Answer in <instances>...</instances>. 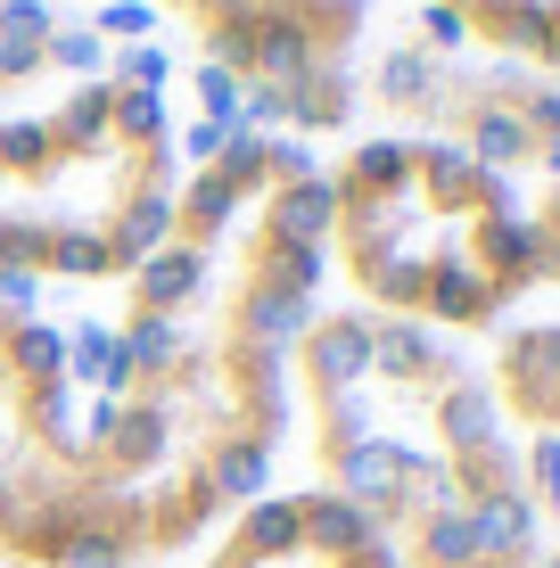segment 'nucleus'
Listing matches in <instances>:
<instances>
[{
	"label": "nucleus",
	"mask_w": 560,
	"mask_h": 568,
	"mask_svg": "<svg viewBox=\"0 0 560 568\" xmlns=\"http://www.w3.org/2000/svg\"><path fill=\"white\" fill-rule=\"evenodd\" d=\"M478 371L511 437H560V313H511Z\"/></svg>",
	"instance_id": "20e7f679"
},
{
	"label": "nucleus",
	"mask_w": 560,
	"mask_h": 568,
	"mask_svg": "<svg viewBox=\"0 0 560 568\" xmlns=\"http://www.w3.org/2000/svg\"><path fill=\"white\" fill-rule=\"evenodd\" d=\"M108 83L165 91V83H173V50H165V42H124V50H108Z\"/></svg>",
	"instance_id": "6e6552de"
},
{
	"label": "nucleus",
	"mask_w": 560,
	"mask_h": 568,
	"mask_svg": "<svg viewBox=\"0 0 560 568\" xmlns=\"http://www.w3.org/2000/svg\"><path fill=\"white\" fill-rule=\"evenodd\" d=\"M288 428H305L314 486L355 503L404 568H544L519 445L461 338L322 305L288 346Z\"/></svg>",
	"instance_id": "f257e3e1"
},
{
	"label": "nucleus",
	"mask_w": 560,
	"mask_h": 568,
	"mask_svg": "<svg viewBox=\"0 0 560 568\" xmlns=\"http://www.w3.org/2000/svg\"><path fill=\"white\" fill-rule=\"evenodd\" d=\"M461 9H470L478 50L528 74H560V0H461Z\"/></svg>",
	"instance_id": "39448f33"
},
{
	"label": "nucleus",
	"mask_w": 560,
	"mask_h": 568,
	"mask_svg": "<svg viewBox=\"0 0 560 568\" xmlns=\"http://www.w3.org/2000/svg\"><path fill=\"white\" fill-rule=\"evenodd\" d=\"M528 223H536V264H544V288H560V182L536 190Z\"/></svg>",
	"instance_id": "9d476101"
},
{
	"label": "nucleus",
	"mask_w": 560,
	"mask_h": 568,
	"mask_svg": "<svg viewBox=\"0 0 560 568\" xmlns=\"http://www.w3.org/2000/svg\"><path fill=\"white\" fill-rule=\"evenodd\" d=\"M330 173V281L346 305L437 338H495L544 288L528 199L437 132H371Z\"/></svg>",
	"instance_id": "f03ea898"
},
{
	"label": "nucleus",
	"mask_w": 560,
	"mask_h": 568,
	"mask_svg": "<svg viewBox=\"0 0 560 568\" xmlns=\"http://www.w3.org/2000/svg\"><path fill=\"white\" fill-rule=\"evenodd\" d=\"M413 42H420V50H437V58L478 50V42H470V9H461V0H420V17H413Z\"/></svg>",
	"instance_id": "423d86ee"
},
{
	"label": "nucleus",
	"mask_w": 560,
	"mask_h": 568,
	"mask_svg": "<svg viewBox=\"0 0 560 568\" xmlns=\"http://www.w3.org/2000/svg\"><path fill=\"white\" fill-rule=\"evenodd\" d=\"M0 568H9V560H0Z\"/></svg>",
	"instance_id": "f8f14e48"
},
{
	"label": "nucleus",
	"mask_w": 560,
	"mask_h": 568,
	"mask_svg": "<svg viewBox=\"0 0 560 568\" xmlns=\"http://www.w3.org/2000/svg\"><path fill=\"white\" fill-rule=\"evenodd\" d=\"M50 74H74V83H100L108 74V42L91 26H58L50 33Z\"/></svg>",
	"instance_id": "0eeeda50"
},
{
	"label": "nucleus",
	"mask_w": 560,
	"mask_h": 568,
	"mask_svg": "<svg viewBox=\"0 0 560 568\" xmlns=\"http://www.w3.org/2000/svg\"><path fill=\"white\" fill-rule=\"evenodd\" d=\"M198 568H404L396 544L330 486H264L198 544Z\"/></svg>",
	"instance_id": "7ed1b4c3"
},
{
	"label": "nucleus",
	"mask_w": 560,
	"mask_h": 568,
	"mask_svg": "<svg viewBox=\"0 0 560 568\" xmlns=\"http://www.w3.org/2000/svg\"><path fill=\"white\" fill-rule=\"evenodd\" d=\"M157 0H100V17H91V33H100L108 50H124V42H141L149 26H157Z\"/></svg>",
	"instance_id": "1a4fd4ad"
},
{
	"label": "nucleus",
	"mask_w": 560,
	"mask_h": 568,
	"mask_svg": "<svg viewBox=\"0 0 560 568\" xmlns=\"http://www.w3.org/2000/svg\"><path fill=\"white\" fill-rule=\"evenodd\" d=\"M198 108H206V124H240V74H223L215 58H198Z\"/></svg>",
	"instance_id": "9b49d317"
}]
</instances>
